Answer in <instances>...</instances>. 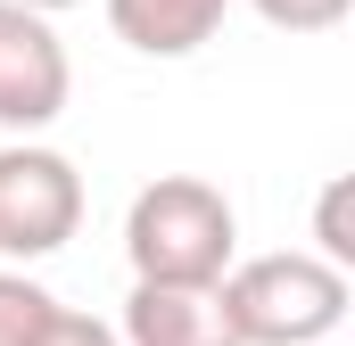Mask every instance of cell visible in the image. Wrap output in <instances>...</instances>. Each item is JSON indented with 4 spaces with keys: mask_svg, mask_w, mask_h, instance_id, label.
Listing matches in <instances>:
<instances>
[{
    "mask_svg": "<svg viewBox=\"0 0 355 346\" xmlns=\"http://www.w3.org/2000/svg\"><path fill=\"white\" fill-rule=\"evenodd\" d=\"M240 256V215L215 181L157 173L124 206V264L132 280H223Z\"/></svg>",
    "mask_w": 355,
    "mask_h": 346,
    "instance_id": "7a4b0ae2",
    "label": "cell"
},
{
    "mask_svg": "<svg viewBox=\"0 0 355 346\" xmlns=\"http://www.w3.org/2000/svg\"><path fill=\"white\" fill-rule=\"evenodd\" d=\"M67 91H75V66H67L58 25L42 8H25V0H0V124L8 132L58 124Z\"/></svg>",
    "mask_w": 355,
    "mask_h": 346,
    "instance_id": "277c9868",
    "label": "cell"
},
{
    "mask_svg": "<svg viewBox=\"0 0 355 346\" xmlns=\"http://www.w3.org/2000/svg\"><path fill=\"white\" fill-rule=\"evenodd\" d=\"M116 338L124 346H240V330H232L215 280H132Z\"/></svg>",
    "mask_w": 355,
    "mask_h": 346,
    "instance_id": "5b68a950",
    "label": "cell"
},
{
    "mask_svg": "<svg viewBox=\"0 0 355 346\" xmlns=\"http://www.w3.org/2000/svg\"><path fill=\"white\" fill-rule=\"evenodd\" d=\"M58 297L33 280V272H0V346H25L42 330V313H50Z\"/></svg>",
    "mask_w": 355,
    "mask_h": 346,
    "instance_id": "52a82bcc",
    "label": "cell"
},
{
    "mask_svg": "<svg viewBox=\"0 0 355 346\" xmlns=\"http://www.w3.org/2000/svg\"><path fill=\"white\" fill-rule=\"evenodd\" d=\"M257 17H265L272 33H331L339 17H347L355 0H248Z\"/></svg>",
    "mask_w": 355,
    "mask_h": 346,
    "instance_id": "9c48e42d",
    "label": "cell"
},
{
    "mask_svg": "<svg viewBox=\"0 0 355 346\" xmlns=\"http://www.w3.org/2000/svg\"><path fill=\"white\" fill-rule=\"evenodd\" d=\"M25 8H42V17H58V8H83V0H25Z\"/></svg>",
    "mask_w": 355,
    "mask_h": 346,
    "instance_id": "8fae6325",
    "label": "cell"
},
{
    "mask_svg": "<svg viewBox=\"0 0 355 346\" xmlns=\"http://www.w3.org/2000/svg\"><path fill=\"white\" fill-rule=\"evenodd\" d=\"M25 346H124V338H116V322H99V313L50 305V313H42V330H33Z\"/></svg>",
    "mask_w": 355,
    "mask_h": 346,
    "instance_id": "ba28073f",
    "label": "cell"
},
{
    "mask_svg": "<svg viewBox=\"0 0 355 346\" xmlns=\"http://www.w3.org/2000/svg\"><path fill=\"white\" fill-rule=\"evenodd\" d=\"M314 256H331V264H355V231H347V173L339 181H322V206H314Z\"/></svg>",
    "mask_w": 355,
    "mask_h": 346,
    "instance_id": "30bf717a",
    "label": "cell"
},
{
    "mask_svg": "<svg viewBox=\"0 0 355 346\" xmlns=\"http://www.w3.org/2000/svg\"><path fill=\"white\" fill-rule=\"evenodd\" d=\"M223 313L240 346H331L347 322V264L314 256V248H281V256H232V272L215 280Z\"/></svg>",
    "mask_w": 355,
    "mask_h": 346,
    "instance_id": "6da1fadb",
    "label": "cell"
},
{
    "mask_svg": "<svg viewBox=\"0 0 355 346\" xmlns=\"http://www.w3.org/2000/svg\"><path fill=\"white\" fill-rule=\"evenodd\" d=\"M83 231V173L67 149H42L33 132L0 149V256L42 264Z\"/></svg>",
    "mask_w": 355,
    "mask_h": 346,
    "instance_id": "3957f363",
    "label": "cell"
},
{
    "mask_svg": "<svg viewBox=\"0 0 355 346\" xmlns=\"http://www.w3.org/2000/svg\"><path fill=\"white\" fill-rule=\"evenodd\" d=\"M223 17H232V0H107L116 42L141 50V58H190V50H207L223 33Z\"/></svg>",
    "mask_w": 355,
    "mask_h": 346,
    "instance_id": "8992f818",
    "label": "cell"
}]
</instances>
